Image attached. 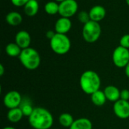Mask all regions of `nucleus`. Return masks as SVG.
Here are the masks:
<instances>
[{"mask_svg":"<svg viewBox=\"0 0 129 129\" xmlns=\"http://www.w3.org/2000/svg\"><path fill=\"white\" fill-rule=\"evenodd\" d=\"M78 20L81 23L85 24L86 23L91 20L89 12H87L86 11H81L78 14Z\"/></svg>","mask_w":129,"mask_h":129,"instance_id":"5701e85b","label":"nucleus"},{"mask_svg":"<svg viewBox=\"0 0 129 129\" xmlns=\"http://www.w3.org/2000/svg\"><path fill=\"white\" fill-rule=\"evenodd\" d=\"M113 112L115 115L121 119L129 118V102L124 100H119L114 103Z\"/></svg>","mask_w":129,"mask_h":129,"instance_id":"1a4fd4ad","label":"nucleus"},{"mask_svg":"<svg viewBox=\"0 0 129 129\" xmlns=\"http://www.w3.org/2000/svg\"><path fill=\"white\" fill-rule=\"evenodd\" d=\"M23 116H24V115L20 107L9 110V111L8 112V114H7L8 121L12 123L19 122Z\"/></svg>","mask_w":129,"mask_h":129,"instance_id":"dca6fc26","label":"nucleus"},{"mask_svg":"<svg viewBox=\"0 0 129 129\" xmlns=\"http://www.w3.org/2000/svg\"><path fill=\"white\" fill-rule=\"evenodd\" d=\"M119 44L121 46L124 47V48H129V34H125L124 35L120 41H119Z\"/></svg>","mask_w":129,"mask_h":129,"instance_id":"b1692460","label":"nucleus"},{"mask_svg":"<svg viewBox=\"0 0 129 129\" xmlns=\"http://www.w3.org/2000/svg\"><path fill=\"white\" fill-rule=\"evenodd\" d=\"M2 129H16V128H14V127H11V126H6V127L3 128Z\"/></svg>","mask_w":129,"mask_h":129,"instance_id":"c756f323","label":"nucleus"},{"mask_svg":"<svg viewBox=\"0 0 129 129\" xmlns=\"http://www.w3.org/2000/svg\"><path fill=\"white\" fill-rule=\"evenodd\" d=\"M45 11L48 14L54 15L59 13V5L54 1L48 2L45 5Z\"/></svg>","mask_w":129,"mask_h":129,"instance_id":"4be33fe9","label":"nucleus"},{"mask_svg":"<svg viewBox=\"0 0 129 129\" xmlns=\"http://www.w3.org/2000/svg\"><path fill=\"white\" fill-rule=\"evenodd\" d=\"M126 1V3H127V5L129 6V0H125Z\"/></svg>","mask_w":129,"mask_h":129,"instance_id":"7c9ffc66","label":"nucleus"},{"mask_svg":"<svg viewBox=\"0 0 129 129\" xmlns=\"http://www.w3.org/2000/svg\"><path fill=\"white\" fill-rule=\"evenodd\" d=\"M19 59L21 64L29 70H36L41 63V57L39 52L30 47L22 49Z\"/></svg>","mask_w":129,"mask_h":129,"instance_id":"7ed1b4c3","label":"nucleus"},{"mask_svg":"<svg viewBox=\"0 0 129 129\" xmlns=\"http://www.w3.org/2000/svg\"><path fill=\"white\" fill-rule=\"evenodd\" d=\"M104 91L108 101L115 103L117 101L120 100L121 91L117 87L114 85H108L104 88Z\"/></svg>","mask_w":129,"mask_h":129,"instance_id":"ddd939ff","label":"nucleus"},{"mask_svg":"<svg viewBox=\"0 0 129 129\" xmlns=\"http://www.w3.org/2000/svg\"><path fill=\"white\" fill-rule=\"evenodd\" d=\"M113 62L119 68H125L129 63V49L121 45L116 48L113 53Z\"/></svg>","mask_w":129,"mask_h":129,"instance_id":"423d86ee","label":"nucleus"},{"mask_svg":"<svg viewBox=\"0 0 129 129\" xmlns=\"http://www.w3.org/2000/svg\"><path fill=\"white\" fill-rule=\"evenodd\" d=\"M71 27H72V22L70 20V18L63 17H61L57 20L54 26L56 33H60V34L67 33L71 29Z\"/></svg>","mask_w":129,"mask_h":129,"instance_id":"9d476101","label":"nucleus"},{"mask_svg":"<svg viewBox=\"0 0 129 129\" xmlns=\"http://www.w3.org/2000/svg\"><path fill=\"white\" fill-rule=\"evenodd\" d=\"M23 98L17 91H10L5 94L3 98V104L8 109H14L19 107Z\"/></svg>","mask_w":129,"mask_h":129,"instance_id":"6e6552de","label":"nucleus"},{"mask_svg":"<svg viewBox=\"0 0 129 129\" xmlns=\"http://www.w3.org/2000/svg\"><path fill=\"white\" fill-rule=\"evenodd\" d=\"M101 34V27L98 22L90 20L84 24L82 28V36L85 42L94 43L98 40Z\"/></svg>","mask_w":129,"mask_h":129,"instance_id":"39448f33","label":"nucleus"},{"mask_svg":"<svg viewBox=\"0 0 129 129\" xmlns=\"http://www.w3.org/2000/svg\"><path fill=\"white\" fill-rule=\"evenodd\" d=\"M125 73L127 76V77L129 78V63L127 64V66L125 67Z\"/></svg>","mask_w":129,"mask_h":129,"instance_id":"cd10ccee","label":"nucleus"},{"mask_svg":"<svg viewBox=\"0 0 129 129\" xmlns=\"http://www.w3.org/2000/svg\"><path fill=\"white\" fill-rule=\"evenodd\" d=\"M91 20L99 22L102 20L106 16V10L101 5H94L89 11Z\"/></svg>","mask_w":129,"mask_h":129,"instance_id":"f8f14e48","label":"nucleus"},{"mask_svg":"<svg viewBox=\"0 0 129 129\" xmlns=\"http://www.w3.org/2000/svg\"><path fill=\"white\" fill-rule=\"evenodd\" d=\"M55 34H56V33H55L53 30H49V31H48V32L46 33V37L51 40V39L54 36Z\"/></svg>","mask_w":129,"mask_h":129,"instance_id":"bb28decb","label":"nucleus"},{"mask_svg":"<svg viewBox=\"0 0 129 129\" xmlns=\"http://www.w3.org/2000/svg\"><path fill=\"white\" fill-rule=\"evenodd\" d=\"M55 1H57V2H63V1H64V0H55Z\"/></svg>","mask_w":129,"mask_h":129,"instance_id":"2f4dec72","label":"nucleus"},{"mask_svg":"<svg viewBox=\"0 0 129 129\" xmlns=\"http://www.w3.org/2000/svg\"><path fill=\"white\" fill-rule=\"evenodd\" d=\"M74 119L73 116L67 113H62L58 117V122L60 123V125L64 128H70V126L73 125V122H74Z\"/></svg>","mask_w":129,"mask_h":129,"instance_id":"aec40b11","label":"nucleus"},{"mask_svg":"<svg viewBox=\"0 0 129 129\" xmlns=\"http://www.w3.org/2000/svg\"><path fill=\"white\" fill-rule=\"evenodd\" d=\"M120 99L124 101H129V90L128 89H123L121 91L120 93Z\"/></svg>","mask_w":129,"mask_h":129,"instance_id":"a878e982","label":"nucleus"},{"mask_svg":"<svg viewBox=\"0 0 129 129\" xmlns=\"http://www.w3.org/2000/svg\"><path fill=\"white\" fill-rule=\"evenodd\" d=\"M78 3L76 0H64L59 4V14L63 17L70 18L78 11Z\"/></svg>","mask_w":129,"mask_h":129,"instance_id":"0eeeda50","label":"nucleus"},{"mask_svg":"<svg viewBox=\"0 0 129 129\" xmlns=\"http://www.w3.org/2000/svg\"><path fill=\"white\" fill-rule=\"evenodd\" d=\"M5 20L11 26H18L22 23L23 17L20 13L17 11H11L6 15Z\"/></svg>","mask_w":129,"mask_h":129,"instance_id":"a211bd4d","label":"nucleus"},{"mask_svg":"<svg viewBox=\"0 0 129 129\" xmlns=\"http://www.w3.org/2000/svg\"><path fill=\"white\" fill-rule=\"evenodd\" d=\"M5 51L8 56L15 57L20 56L22 51V48L16 42H11L7 45L5 48Z\"/></svg>","mask_w":129,"mask_h":129,"instance_id":"6ab92c4d","label":"nucleus"},{"mask_svg":"<svg viewBox=\"0 0 129 129\" xmlns=\"http://www.w3.org/2000/svg\"><path fill=\"white\" fill-rule=\"evenodd\" d=\"M29 0H11V3L15 5L16 7H21L24 6Z\"/></svg>","mask_w":129,"mask_h":129,"instance_id":"393cba45","label":"nucleus"},{"mask_svg":"<svg viewBox=\"0 0 129 129\" xmlns=\"http://www.w3.org/2000/svg\"><path fill=\"white\" fill-rule=\"evenodd\" d=\"M39 5L36 0H29L24 5V12L29 17L35 16L39 11Z\"/></svg>","mask_w":129,"mask_h":129,"instance_id":"f3484780","label":"nucleus"},{"mask_svg":"<svg viewBox=\"0 0 129 129\" xmlns=\"http://www.w3.org/2000/svg\"><path fill=\"white\" fill-rule=\"evenodd\" d=\"M91 100L94 105L97 107H102L107 101L104 91L98 90L91 95Z\"/></svg>","mask_w":129,"mask_h":129,"instance_id":"2eb2a0df","label":"nucleus"},{"mask_svg":"<svg viewBox=\"0 0 129 129\" xmlns=\"http://www.w3.org/2000/svg\"><path fill=\"white\" fill-rule=\"evenodd\" d=\"M4 73H5V68H4V66L2 64H0V76H2L4 75Z\"/></svg>","mask_w":129,"mask_h":129,"instance_id":"c85d7f7f","label":"nucleus"},{"mask_svg":"<svg viewBox=\"0 0 129 129\" xmlns=\"http://www.w3.org/2000/svg\"><path fill=\"white\" fill-rule=\"evenodd\" d=\"M28 121L34 129H50L54 124V118L51 112L40 107L34 108L28 117Z\"/></svg>","mask_w":129,"mask_h":129,"instance_id":"f257e3e1","label":"nucleus"},{"mask_svg":"<svg viewBox=\"0 0 129 129\" xmlns=\"http://www.w3.org/2000/svg\"><path fill=\"white\" fill-rule=\"evenodd\" d=\"M50 46L55 54L63 55L69 52L71 48V42L66 34L56 33L50 40Z\"/></svg>","mask_w":129,"mask_h":129,"instance_id":"20e7f679","label":"nucleus"},{"mask_svg":"<svg viewBox=\"0 0 129 129\" xmlns=\"http://www.w3.org/2000/svg\"><path fill=\"white\" fill-rule=\"evenodd\" d=\"M19 107L22 110L24 116L26 117H29L34 110V108L32 106V103L29 98H23L22 102Z\"/></svg>","mask_w":129,"mask_h":129,"instance_id":"412c9836","label":"nucleus"},{"mask_svg":"<svg viewBox=\"0 0 129 129\" xmlns=\"http://www.w3.org/2000/svg\"><path fill=\"white\" fill-rule=\"evenodd\" d=\"M15 42L22 49L29 48L31 43V36L29 33L25 30L19 31L15 36Z\"/></svg>","mask_w":129,"mask_h":129,"instance_id":"9b49d317","label":"nucleus"},{"mask_svg":"<svg viewBox=\"0 0 129 129\" xmlns=\"http://www.w3.org/2000/svg\"><path fill=\"white\" fill-rule=\"evenodd\" d=\"M101 81L99 75L93 70H86L80 76L79 85L82 91L91 95L95 91L100 90Z\"/></svg>","mask_w":129,"mask_h":129,"instance_id":"f03ea898","label":"nucleus"},{"mask_svg":"<svg viewBox=\"0 0 129 129\" xmlns=\"http://www.w3.org/2000/svg\"><path fill=\"white\" fill-rule=\"evenodd\" d=\"M93 125L91 121L88 118H79L76 119L70 129H92Z\"/></svg>","mask_w":129,"mask_h":129,"instance_id":"4468645a","label":"nucleus"},{"mask_svg":"<svg viewBox=\"0 0 129 129\" xmlns=\"http://www.w3.org/2000/svg\"><path fill=\"white\" fill-rule=\"evenodd\" d=\"M54 129H58V128H54Z\"/></svg>","mask_w":129,"mask_h":129,"instance_id":"473e14b6","label":"nucleus"}]
</instances>
